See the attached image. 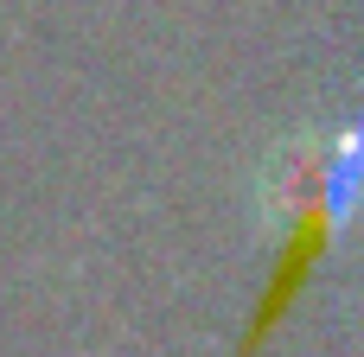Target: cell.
<instances>
[{"label":"cell","mask_w":364,"mask_h":357,"mask_svg":"<svg viewBox=\"0 0 364 357\" xmlns=\"http://www.w3.org/2000/svg\"><path fill=\"white\" fill-rule=\"evenodd\" d=\"M364 198V96L358 109L314 147L288 153L275 185H269V204L282 217V236H275V268H269V287L237 339V357H262V345L275 339V326L301 307L307 281L320 275L333 236L346 230V217L358 211Z\"/></svg>","instance_id":"6da1fadb"}]
</instances>
